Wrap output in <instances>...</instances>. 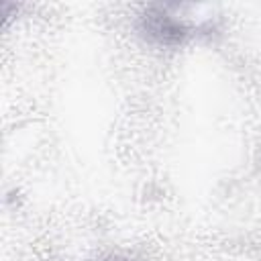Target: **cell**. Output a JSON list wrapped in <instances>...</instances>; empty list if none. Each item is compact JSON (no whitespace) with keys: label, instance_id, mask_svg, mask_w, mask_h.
<instances>
[{"label":"cell","instance_id":"1","mask_svg":"<svg viewBox=\"0 0 261 261\" xmlns=\"http://www.w3.org/2000/svg\"><path fill=\"white\" fill-rule=\"evenodd\" d=\"M139 29L149 41L157 45H165V47L179 45L194 33V27L181 20L169 6H151L141 16Z\"/></svg>","mask_w":261,"mask_h":261}]
</instances>
